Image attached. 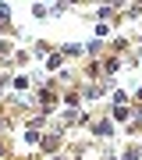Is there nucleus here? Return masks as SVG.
Returning <instances> with one entry per match:
<instances>
[]
</instances>
